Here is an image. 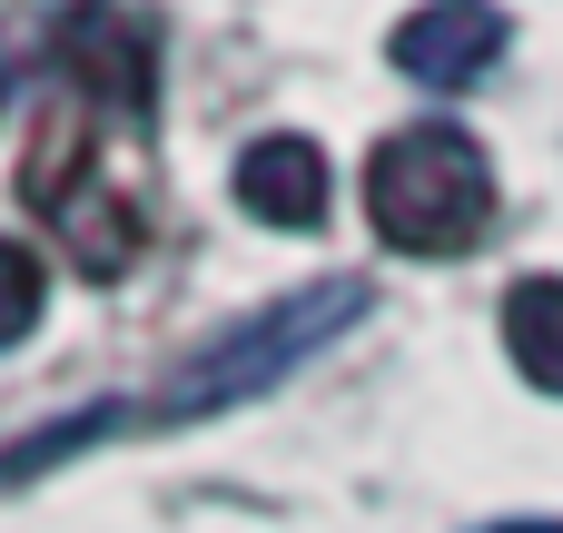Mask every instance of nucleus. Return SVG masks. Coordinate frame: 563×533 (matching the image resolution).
<instances>
[{
    "label": "nucleus",
    "mask_w": 563,
    "mask_h": 533,
    "mask_svg": "<svg viewBox=\"0 0 563 533\" xmlns=\"http://www.w3.org/2000/svg\"><path fill=\"white\" fill-rule=\"evenodd\" d=\"M366 218H376V237L396 257H465L495 227V168L445 119L386 129L376 158H366Z\"/></svg>",
    "instance_id": "obj_1"
},
{
    "label": "nucleus",
    "mask_w": 563,
    "mask_h": 533,
    "mask_svg": "<svg viewBox=\"0 0 563 533\" xmlns=\"http://www.w3.org/2000/svg\"><path fill=\"white\" fill-rule=\"evenodd\" d=\"M366 317V287L356 277H327L317 297H277L267 317H247L238 336H218L208 356H188L178 376H168V396L148 406V425H188V415H218V406H247V396H267L287 366H307L327 336H346Z\"/></svg>",
    "instance_id": "obj_2"
},
{
    "label": "nucleus",
    "mask_w": 563,
    "mask_h": 533,
    "mask_svg": "<svg viewBox=\"0 0 563 533\" xmlns=\"http://www.w3.org/2000/svg\"><path fill=\"white\" fill-rule=\"evenodd\" d=\"M59 69H69L99 109H148V99H158V40H148V20L119 10V0H79V10L59 20Z\"/></svg>",
    "instance_id": "obj_3"
},
{
    "label": "nucleus",
    "mask_w": 563,
    "mask_h": 533,
    "mask_svg": "<svg viewBox=\"0 0 563 533\" xmlns=\"http://www.w3.org/2000/svg\"><path fill=\"white\" fill-rule=\"evenodd\" d=\"M495 49H505V10H495V0H426V10H406L396 40H386V59H396L406 79H426V89L485 79Z\"/></svg>",
    "instance_id": "obj_4"
},
{
    "label": "nucleus",
    "mask_w": 563,
    "mask_h": 533,
    "mask_svg": "<svg viewBox=\"0 0 563 533\" xmlns=\"http://www.w3.org/2000/svg\"><path fill=\"white\" fill-rule=\"evenodd\" d=\"M238 208H247L257 227H317V218H327V158H317V138H297V129L247 138V158H238Z\"/></svg>",
    "instance_id": "obj_5"
},
{
    "label": "nucleus",
    "mask_w": 563,
    "mask_h": 533,
    "mask_svg": "<svg viewBox=\"0 0 563 533\" xmlns=\"http://www.w3.org/2000/svg\"><path fill=\"white\" fill-rule=\"evenodd\" d=\"M505 356L525 366V386L563 396V277H515L505 287Z\"/></svg>",
    "instance_id": "obj_6"
},
{
    "label": "nucleus",
    "mask_w": 563,
    "mask_h": 533,
    "mask_svg": "<svg viewBox=\"0 0 563 533\" xmlns=\"http://www.w3.org/2000/svg\"><path fill=\"white\" fill-rule=\"evenodd\" d=\"M40 307H49V277H40V257H30L20 237H0V346H20V336L40 326Z\"/></svg>",
    "instance_id": "obj_7"
}]
</instances>
